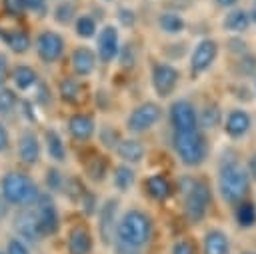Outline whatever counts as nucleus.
<instances>
[{
  "mask_svg": "<svg viewBox=\"0 0 256 254\" xmlns=\"http://www.w3.org/2000/svg\"><path fill=\"white\" fill-rule=\"evenodd\" d=\"M118 242L130 248H142L152 236V220L142 210H128L116 226Z\"/></svg>",
  "mask_w": 256,
  "mask_h": 254,
  "instance_id": "1",
  "label": "nucleus"
},
{
  "mask_svg": "<svg viewBox=\"0 0 256 254\" xmlns=\"http://www.w3.org/2000/svg\"><path fill=\"white\" fill-rule=\"evenodd\" d=\"M172 148L184 166H200L208 156V142L200 130L174 132Z\"/></svg>",
  "mask_w": 256,
  "mask_h": 254,
  "instance_id": "2",
  "label": "nucleus"
},
{
  "mask_svg": "<svg viewBox=\"0 0 256 254\" xmlns=\"http://www.w3.org/2000/svg\"><path fill=\"white\" fill-rule=\"evenodd\" d=\"M180 190L184 194L186 220L190 224H198L208 212V204H210V188H208V184L202 182V180H194V178H182Z\"/></svg>",
  "mask_w": 256,
  "mask_h": 254,
  "instance_id": "3",
  "label": "nucleus"
},
{
  "mask_svg": "<svg viewBox=\"0 0 256 254\" xmlns=\"http://www.w3.org/2000/svg\"><path fill=\"white\" fill-rule=\"evenodd\" d=\"M218 190L222 198L230 204H238L240 200H244V196L250 190V176L246 168H242L236 162L224 164L218 174Z\"/></svg>",
  "mask_w": 256,
  "mask_h": 254,
  "instance_id": "4",
  "label": "nucleus"
},
{
  "mask_svg": "<svg viewBox=\"0 0 256 254\" xmlns=\"http://www.w3.org/2000/svg\"><path fill=\"white\" fill-rule=\"evenodd\" d=\"M2 196L10 202V204H18V206H30L38 200L40 192L36 182L20 172H10L4 176L2 180Z\"/></svg>",
  "mask_w": 256,
  "mask_h": 254,
  "instance_id": "5",
  "label": "nucleus"
},
{
  "mask_svg": "<svg viewBox=\"0 0 256 254\" xmlns=\"http://www.w3.org/2000/svg\"><path fill=\"white\" fill-rule=\"evenodd\" d=\"M160 116H162V110L156 102H142L130 112L126 126L130 132H146L160 120Z\"/></svg>",
  "mask_w": 256,
  "mask_h": 254,
  "instance_id": "6",
  "label": "nucleus"
},
{
  "mask_svg": "<svg viewBox=\"0 0 256 254\" xmlns=\"http://www.w3.org/2000/svg\"><path fill=\"white\" fill-rule=\"evenodd\" d=\"M180 80V72L168 62H156L152 66V86L160 98H168Z\"/></svg>",
  "mask_w": 256,
  "mask_h": 254,
  "instance_id": "7",
  "label": "nucleus"
},
{
  "mask_svg": "<svg viewBox=\"0 0 256 254\" xmlns=\"http://www.w3.org/2000/svg\"><path fill=\"white\" fill-rule=\"evenodd\" d=\"M218 58V42L212 40V38H204L200 40L192 54H190V70L192 74H202L206 72Z\"/></svg>",
  "mask_w": 256,
  "mask_h": 254,
  "instance_id": "8",
  "label": "nucleus"
},
{
  "mask_svg": "<svg viewBox=\"0 0 256 254\" xmlns=\"http://www.w3.org/2000/svg\"><path fill=\"white\" fill-rule=\"evenodd\" d=\"M170 124L174 132L198 130V114L188 100H176L170 106Z\"/></svg>",
  "mask_w": 256,
  "mask_h": 254,
  "instance_id": "9",
  "label": "nucleus"
},
{
  "mask_svg": "<svg viewBox=\"0 0 256 254\" xmlns=\"http://www.w3.org/2000/svg\"><path fill=\"white\" fill-rule=\"evenodd\" d=\"M34 204H36L34 206V216H36V222H38V228H40L42 236L54 234L58 230V224H60L54 202L50 200V196H38V200Z\"/></svg>",
  "mask_w": 256,
  "mask_h": 254,
  "instance_id": "10",
  "label": "nucleus"
},
{
  "mask_svg": "<svg viewBox=\"0 0 256 254\" xmlns=\"http://www.w3.org/2000/svg\"><path fill=\"white\" fill-rule=\"evenodd\" d=\"M36 52H38L42 62L52 64L64 54V38L60 34H56V32L46 30L36 40Z\"/></svg>",
  "mask_w": 256,
  "mask_h": 254,
  "instance_id": "11",
  "label": "nucleus"
},
{
  "mask_svg": "<svg viewBox=\"0 0 256 254\" xmlns=\"http://www.w3.org/2000/svg\"><path fill=\"white\" fill-rule=\"evenodd\" d=\"M120 52V40H118V30L114 26H104L98 34V58L108 64L112 62Z\"/></svg>",
  "mask_w": 256,
  "mask_h": 254,
  "instance_id": "12",
  "label": "nucleus"
},
{
  "mask_svg": "<svg viewBox=\"0 0 256 254\" xmlns=\"http://www.w3.org/2000/svg\"><path fill=\"white\" fill-rule=\"evenodd\" d=\"M116 210H118V200H106L104 206L100 208L98 214V232L104 244H110V240L114 238V230H116Z\"/></svg>",
  "mask_w": 256,
  "mask_h": 254,
  "instance_id": "13",
  "label": "nucleus"
},
{
  "mask_svg": "<svg viewBox=\"0 0 256 254\" xmlns=\"http://www.w3.org/2000/svg\"><path fill=\"white\" fill-rule=\"evenodd\" d=\"M252 126V118L246 110H232L228 116H226V122H224V132L230 136V138H242L246 136V132L250 130Z\"/></svg>",
  "mask_w": 256,
  "mask_h": 254,
  "instance_id": "14",
  "label": "nucleus"
},
{
  "mask_svg": "<svg viewBox=\"0 0 256 254\" xmlns=\"http://www.w3.org/2000/svg\"><path fill=\"white\" fill-rule=\"evenodd\" d=\"M94 130H96L94 118L88 116V114H74L68 120V132H70V136L74 140L86 142V140H90L94 136Z\"/></svg>",
  "mask_w": 256,
  "mask_h": 254,
  "instance_id": "15",
  "label": "nucleus"
},
{
  "mask_svg": "<svg viewBox=\"0 0 256 254\" xmlns=\"http://www.w3.org/2000/svg\"><path fill=\"white\" fill-rule=\"evenodd\" d=\"M68 250H70V254H90L92 252V236L86 226H74L70 230Z\"/></svg>",
  "mask_w": 256,
  "mask_h": 254,
  "instance_id": "16",
  "label": "nucleus"
},
{
  "mask_svg": "<svg viewBox=\"0 0 256 254\" xmlns=\"http://www.w3.org/2000/svg\"><path fill=\"white\" fill-rule=\"evenodd\" d=\"M72 68L78 76H90L96 68V54L86 46L76 48L72 52Z\"/></svg>",
  "mask_w": 256,
  "mask_h": 254,
  "instance_id": "17",
  "label": "nucleus"
},
{
  "mask_svg": "<svg viewBox=\"0 0 256 254\" xmlns=\"http://www.w3.org/2000/svg\"><path fill=\"white\" fill-rule=\"evenodd\" d=\"M144 188H146L148 196H152L154 200H160V202L166 200V198H170L172 192H174L170 180L164 174H152V176H148L146 182H144Z\"/></svg>",
  "mask_w": 256,
  "mask_h": 254,
  "instance_id": "18",
  "label": "nucleus"
},
{
  "mask_svg": "<svg viewBox=\"0 0 256 254\" xmlns=\"http://www.w3.org/2000/svg\"><path fill=\"white\" fill-rule=\"evenodd\" d=\"M16 230L22 238L30 240V242H38L42 238V232L38 228V222H36V216H34V210L32 212H24L16 218Z\"/></svg>",
  "mask_w": 256,
  "mask_h": 254,
  "instance_id": "19",
  "label": "nucleus"
},
{
  "mask_svg": "<svg viewBox=\"0 0 256 254\" xmlns=\"http://www.w3.org/2000/svg\"><path fill=\"white\" fill-rule=\"evenodd\" d=\"M204 254H230V240L222 230H210L204 236Z\"/></svg>",
  "mask_w": 256,
  "mask_h": 254,
  "instance_id": "20",
  "label": "nucleus"
},
{
  "mask_svg": "<svg viewBox=\"0 0 256 254\" xmlns=\"http://www.w3.org/2000/svg\"><path fill=\"white\" fill-rule=\"evenodd\" d=\"M116 152L124 162H130V164H136L144 158V146H142V142H138L134 138L120 140L116 144Z\"/></svg>",
  "mask_w": 256,
  "mask_h": 254,
  "instance_id": "21",
  "label": "nucleus"
},
{
  "mask_svg": "<svg viewBox=\"0 0 256 254\" xmlns=\"http://www.w3.org/2000/svg\"><path fill=\"white\" fill-rule=\"evenodd\" d=\"M40 156V144L34 132H24L20 136V158L24 164H36Z\"/></svg>",
  "mask_w": 256,
  "mask_h": 254,
  "instance_id": "22",
  "label": "nucleus"
},
{
  "mask_svg": "<svg viewBox=\"0 0 256 254\" xmlns=\"http://www.w3.org/2000/svg\"><path fill=\"white\" fill-rule=\"evenodd\" d=\"M222 26H224V30H228V32H236V34L246 32L248 26H250V16H248L246 10L236 8V10H232V12L226 14V18L222 20Z\"/></svg>",
  "mask_w": 256,
  "mask_h": 254,
  "instance_id": "23",
  "label": "nucleus"
},
{
  "mask_svg": "<svg viewBox=\"0 0 256 254\" xmlns=\"http://www.w3.org/2000/svg\"><path fill=\"white\" fill-rule=\"evenodd\" d=\"M0 38L6 42V46H10L18 54H22L30 48V36L24 30H2Z\"/></svg>",
  "mask_w": 256,
  "mask_h": 254,
  "instance_id": "24",
  "label": "nucleus"
},
{
  "mask_svg": "<svg viewBox=\"0 0 256 254\" xmlns=\"http://www.w3.org/2000/svg\"><path fill=\"white\" fill-rule=\"evenodd\" d=\"M158 28L164 34H180V32H184L186 22L178 12H162L158 16Z\"/></svg>",
  "mask_w": 256,
  "mask_h": 254,
  "instance_id": "25",
  "label": "nucleus"
},
{
  "mask_svg": "<svg viewBox=\"0 0 256 254\" xmlns=\"http://www.w3.org/2000/svg\"><path fill=\"white\" fill-rule=\"evenodd\" d=\"M234 216H236V222L242 228H250V226L256 224V206L252 202H248V200H240L236 204Z\"/></svg>",
  "mask_w": 256,
  "mask_h": 254,
  "instance_id": "26",
  "label": "nucleus"
},
{
  "mask_svg": "<svg viewBox=\"0 0 256 254\" xmlns=\"http://www.w3.org/2000/svg\"><path fill=\"white\" fill-rule=\"evenodd\" d=\"M46 150H48V156L52 160H56V162L66 160V148H64V142L56 130L46 132Z\"/></svg>",
  "mask_w": 256,
  "mask_h": 254,
  "instance_id": "27",
  "label": "nucleus"
},
{
  "mask_svg": "<svg viewBox=\"0 0 256 254\" xmlns=\"http://www.w3.org/2000/svg\"><path fill=\"white\" fill-rule=\"evenodd\" d=\"M60 96L68 104H78L80 98H82V86H80V82L74 80V78H64L60 82Z\"/></svg>",
  "mask_w": 256,
  "mask_h": 254,
  "instance_id": "28",
  "label": "nucleus"
},
{
  "mask_svg": "<svg viewBox=\"0 0 256 254\" xmlns=\"http://www.w3.org/2000/svg\"><path fill=\"white\" fill-rule=\"evenodd\" d=\"M12 80H14L16 88L26 90V88H30V86H34V84H36L38 74H36L30 66H16V68H14V72H12Z\"/></svg>",
  "mask_w": 256,
  "mask_h": 254,
  "instance_id": "29",
  "label": "nucleus"
},
{
  "mask_svg": "<svg viewBox=\"0 0 256 254\" xmlns=\"http://www.w3.org/2000/svg\"><path fill=\"white\" fill-rule=\"evenodd\" d=\"M134 184V170L126 164H120L114 168V186L122 192H126Z\"/></svg>",
  "mask_w": 256,
  "mask_h": 254,
  "instance_id": "30",
  "label": "nucleus"
},
{
  "mask_svg": "<svg viewBox=\"0 0 256 254\" xmlns=\"http://www.w3.org/2000/svg\"><path fill=\"white\" fill-rule=\"evenodd\" d=\"M106 172H108V162H106L102 156H94V158L86 164V174H88V178L94 180V182H102L104 176H106Z\"/></svg>",
  "mask_w": 256,
  "mask_h": 254,
  "instance_id": "31",
  "label": "nucleus"
},
{
  "mask_svg": "<svg viewBox=\"0 0 256 254\" xmlns=\"http://www.w3.org/2000/svg\"><path fill=\"white\" fill-rule=\"evenodd\" d=\"M220 118H222V112L216 104H210L202 110V116L198 118V124H202L204 128H214L220 124Z\"/></svg>",
  "mask_w": 256,
  "mask_h": 254,
  "instance_id": "32",
  "label": "nucleus"
},
{
  "mask_svg": "<svg viewBox=\"0 0 256 254\" xmlns=\"http://www.w3.org/2000/svg\"><path fill=\"white\" fill-rule=\"evenodd\" d=\"M74 28H76V34L80 38H90L96 34V20L92 16H78Z\"/></svg>",
  "mask_w": 256,
  "mask_h": 254,
  "instance_id": "33",
  "label": "nucleus"
},
{
  "mask_svg": "<svg viewBox=\"0 0 256 254\" xmlns=\"http://www.w3.org/2000/svg\"><path fill=\"white\" fill-rule=\"evenodd\" d=\"M74 12H76V8L72 2H60L54 10V18L58 24H68L74 18Z\"/></svg>",
  "mask_w": 256,
  "mask_h": 254,
  "instance_id": "34",
  "label": "nucleus"
},
{
  "mask_svg": "<svg viewBox=\"0 0 256 254\" xmlns=\"http://www.w3.org/2000/svg\"><path fill=\"white\" fill-rule=\"evenodd\" d=\"M16 106V94L10 88H0V114L10 112Z\"/></svg>",
  "mask_w": 256,
  "mask_h": 254,
  "instance_id": "35",
  "label": "nucleus"
},
{
  "mask_svg": "<svg viewBox=\"0 0 256 254\" xmlns=\"http://www.w3.org/2000/svg\"><path fill=\"white\" fill-rule=\"evenodd\" d=\"M46 184H48L50 190H60L62 184H64V178H62V174L56 168H48V172H46Z\"/></svg>",
  "mask_w": 256,
  "mask_h": 254,
  "instance_id": "36",
  "label": "nucleus"
},
{
  "mask_svg": "<svg viewBox=\"0 0 256 254\" xmlns=\"http://www.w3.org/2000/svg\"><path fill=\"white\" fill-rule=\"evenodd\" d=\"M4 10L10 16H22L26 10V4H24V0H4Z\"/></svg>",
  "mask_w": 256,
  "mask_h": 254,
  "instance_id": "37",
  "label": "nucleus"
},
{
  "mask_svg": "<svg viewBox=\"0 0 256 254\" xmlns=\"http://www.w3.org/2000/svg\"><path fill=\"white\" fill-rule=\"evenodd\" d=\"M172 254H196V250L190 240H176L172 244Z\"/></svg>",
  "mask_w": 256,
  "mask_h": 254,
  "instance_id": "38",
  "label": "nucleus"
},
{
  "mask_svg": "<svg viewBox=\"0 0 256 254\" xmlns=\"http://www.w3.org/2000/svg\"><path fill=\"white\" fill-rule=\"evenodd\" d=\"M6 254H30V250H28V246H26L20 238H12V240L8 242Z\"/></svg>",
  "mask_w": 256,
  "mask_h": 254,
  "instance_id": "39",
  "label": "nucleus"
},
{
  "mask_svg": "<svg viewBox=\"0 0 256 254\" xmlns=\"http://www.w3.org/2000/svg\"><path fill=\"white\" fill-rule=\"evenodd\" d=\"M100 136H102V142H104L106 146H116V144H118V142H116V140H118L116 130H112V128H108V126L102 130V134H100Z\"/></svg>",
  "mask_w": 256,
  "mask_h": 254,
  "instance_id": "40",
  "label": "nucleus"
},
{
  "mask_svg": "<svg viewBox=\"0 0 256 254\" xmlns=\"http://www.w3.org/2000/svg\"><path fill=\"white\" fill-rule=\"evenodd\" d=\"M24 4H26V10H32L38 14L46 12V0H24Z\"/></svg>",
  "mask_w": 256,
  "mask_h": 254,
  "instance_id": "41",
  "label": "nucleus"
},
{
  "mask_svg": "<svg viewBox=\"0 0 256 254\" xmlns=\"http://www.w3.org/2000/svg\"><path fill=\"white\" fill-rule=\"evenodd\" d=\"M118 20L124 24V26H132L134 24V12L132 10H128V8H120L118 10Z\"/></svg>",
  "mask_w": 256,
  "mask_h": 254,
  "instance_id": "42",
  "label": "nucleus"
},
{
  "mask_svg": "<svg viewBox=\"0 0 256 254\" xmlns=\"http://www.w3.org/2000/svg\"><path fill=\"white\" fill-rule=\"evenodd\" d=\"M246 172H248V176H250V178H254V180H256V154H252V156H250Z\"/></svg>",
  "mask_w": 256,
  "mask_h": 254,
  "instance_id": "43",
  "label": "nucleus"
},
{
  "mask_svg": "<svg viewBox=\"0 0 256 254\" xmlns=\"http://www.w3.org/2000/svg\"><path fill=\"white\" fill-rule=\"evenodd\" d=\"M6 146H8V130L0 124V152H2Z\"/></svg>",
  "mask_w": 256,
  "mask_h": 254,
  "instance_id": "44",
  "label": "nucleus"
},
{
  "mask_svg": "<svg viewBox=\"0 0 256 254\" xmlns=\"http://www.w3.org/2000/svg\"><path fill=\"white\" fill-rule=\"evenodd\" d=\"M6 66H8V64H6V56L0 54V80L6 76Z\"/></svg>",
  "mask_w": 256,
  "mask_h": 254,
  "instance_id": "45",
  "label": "nucleus"
},
{
  "mask_svg": "<svg viewBox=\"0 0 256 254\" xmlns=\"http://www.w3.org/2000/svg\"><path fill=\"white\" fill-rule=\"evenodd\" d=\"M238 0H216V4L218 6H222V8H230V6H234Z\"/></svg>",
  "mask_w": 256,
  "mask_h": 254,
  "instance_id": "46",
  "label": "nucleus"
},
{
  "mask_svg": "<svg viewBox=\"0 0 256 254\" xmlns=\"http://www.w3.org/2000/svg\"><path fill=\"white\" fill-rule=\"evenodd\" d=\"M248 16H250V22H254V24H256V6H254L250 12H248Z\"/></svg>",
  "mask_w": 256,
  "mask_h": 254,
  "instance_id": "47",
  "label": "nucleus"
},
{
  "mask_svg": "<svg viewBox=\"0 0 256 254\" xmlns=\"http://www.w3.org/2000/svg\"><path fill=\"white\" fill-rule=\"evenodd\" d=\"M244 254H256V252H244Z\"/></svg>",
  "mask_w": 256,
  "mask_h": 254,
  "instance_id": "48",
  "label": "nucleus"
},
{
  "mask_svg": "<svg viewBox=\"0 0 256 254\" xmlns=\"http://www.w3.org/2000/svg\"><path fill=\"white\" fill-rule=\"evenodd\" d=\"M0 254H6V252H0Z\"/></svg>",
  "mask_w": 256,
  "mask_h": 254,
  "instance_id": "49",
  "label": "nucleus"
}]
</instances>
